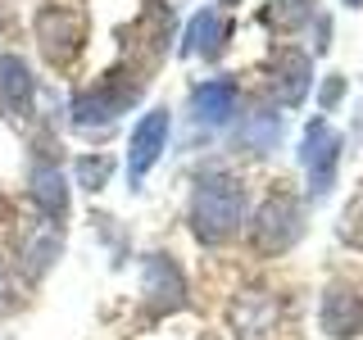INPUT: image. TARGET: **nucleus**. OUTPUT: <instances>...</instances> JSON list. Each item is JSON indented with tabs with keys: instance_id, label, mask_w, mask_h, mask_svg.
<instances>
[{
	"instance_id": "obj_1",
	"label": "nucleus",
	"mask_w": 363,
	"mask_h": 340,
	"mask_svg": "<svg viewBox=\"0 0 363 340\" xmlns=\"http://www.w3.org/2000/svg\"><path fill=\"white\" fill-rule=\"evenodd\" d=\"M250 196L241 186V177L232 173H204L191 191V232L200 245H227L241 236L245 227Z\"/></svg>"
},
{
	"instance_id": "obj_2",
	"label": "nucleus",
	"mask_w": 363,
	"mask_h": 340,
	"mask_svg": "<svg viewBox=\"0 0 363 340\" xmlns=\"http://www.w3.org/2000/svg\"><path fill=\"white\" fill-rule=\"evenodd\" d=\"M300 232H304L300 200H295L291 191H272V196L259 204L255 222H250V245L272 259V254H286V249L300 241Z\"/></svg>"
},
{
	"instance_id": "obj_3",
	"label": "nucleus",
	"mask_w": 363,
	"mask_h": 340,
	"mask_svg": "<svg viewBox=\"0 0 363 340\" xmlns=\"http://www.w3.org/2000/svg\"><path fill=\"white\" fill-rule=\"evenodd\" d=\"M136 96H141V82H132V77L123 73H105L91 91L73 100V123L82 132H96V128H109L118 113H128L136 105Z\"/></svg>"
},
{
	"instance_id": "obj_4",
	"label": "nucleus",
	"mask_w": 363,
	"mask_h": 340,
	"mask_svg": "<svg viewBox=\"0 0 363 340\" xmlns=\"http://www.w3.org/2000/svg\"><path fill=\"white\" fill-rule=\"evenodd\" d=\"M141 304L150 317H168L186 309V272L173 254H145L141 259Z\"/></svg>"
},
{
	"instance_id": "obj_5",
	"label": "nucleus",
	"mask_w": 363,
	"mask_h": 340,
	"mask_svg": "<svg viewBox=\"0 0 363 340\" xmlns=\"http://www.w3.org/2000/svg\"><path fill=\"white\" fill-rule=\"evenodd\" d=\"M340 132L332 128V123L318 113V118L304 128L300 136V164H304V173H309V196L313 200H323L327 191H332V181H336V164H340Z\"/></svg>"
},
{
	"instance_id": "obj_6",
	"label": "nucleus",
	"mask_w": 363,
	"mask_h": 340,
	"mask_svg": "<svg viewBox=\"0 0 363 340\" xmlns=\"http://www.w3.org/2000/svg\"><path fill=\"white\" fill-rule=\"evenodd\" d=\"M82 41H86L82 14H73V9H64V5H45L37 14V45L55 68L73 64L77 55H82Z\"/></svg>"
},
{
	"instance_id": "obj_7",
	"label": "nucleus",
	"mask_w": 363,
	"mask_h": 340,
	"mask_svg": "<svg viewBox=\"0 0 363 340\" xmlns=\"http://www.w3.org/2000/svg\"><path fill=\"white\" fill-rule=\"evenodd\" d=\"M227 317H232V332L241 340H272V332L281 322V300L268 286H245L236 290Z\"/></svg>"
},
{
	"instance_id": "obj_8",
	"label": "nucleus",
	"mask_w": 363,
	"mask_h": 340,
	"mask_svg": "<svg viewBox=\"0 0 363 340\" xmlns=\"http://www.w3.org/2000/svg\"><path fill=\"white\" fill-rule=\"evenodd\" d=\"M168 132H173V113H168L164 105L150 109V113H141V123L132 128V141H128V177H132V186H141L145 173L164 159Z\"/></svg>"
},
{
	"instance_id": "obj_9",
	"label": "nucleus",
	"mask_w": 363,
	"mask_h": 340,
	"mask_svg": "<svg viewBox=\"0 0 363 340\" xmlns=\"http://www.w3.org/2000/svg\"><path fill=\"white\" fill-rule=\"evenodd\" d=\"M318 327L327 340H354L363 336V295L350 281H332L318 304Z\"/></svg>"
},
{
	"instance_id": "obj_10",
	"label": "nucleus",
	"mask_w": 363,
	"mask_h": 340,
	"mask_svg": "<svg viewBox=\"0 0 363 340\" xmlns=\"http://www.w3.org/2000/svg\"><path fill=\"white\" fill-rule=\"evenodd\" d=\"M268 73H272V91H277L281 105H304V96L313 86V60L309 55L295 50V45H281V50H272Z\"/></svg>"
},
{
	"instance_id": "obj_11",
	"label": "nucleus",
	"mask_w": 363,
	"mask_h": 340,
	"mask_svg": "<svg viewBox=\"0 0 363 340\" xmlns=\"http://www.w3.org/2000/svg\"><path fill=\"white\" fill-rule=\"evenodd\" d=\"M28 196H32V204H37L50 222H64L68 218V177H64L60 164L37 159L32 173H28Z\"/></svg>"
},
{
	"instance_id": "obj_12",
	"label": "nucleus",
	"mask_w": 363,
	"mask_h": 340,
	"mask_svg": "<svg viewBox=\"0 0 363 340\" xmlns=\"http://www.w3.org/2000/svg\"><path fill=\"white\" fill-rule=\"evenodd\" d=\"M236 105H241V86L232 77H209L191 91V113H196L200 128H223L236 113Z\"/></svg>"
},
{
	"instance_id": "obj_13",
	"label": "nucleus",
	"mask_w": 363,
	"mask_h": 340,
	"mask_svg": "<svg viewBox=\"0 0 363 340\" xmlns=\"http://www.w3.org/2000/svg\"><path fill=\"white\" fill-rule=\"evenodd\" d=\"M227 37H232V23H227L223 9H200V14L186 23L182 55H196V60H218V55L227 50Z\"/></svg>"
},
{
	"instance_id": "obj_14",
	"label": "nucleus",
	"mask_w": 363,
	"mask_h": 340,
	"mask_svg": "<svg viewBox=\"0 0 363 340\" xmlns=\"http://www.w3.org/2000/svg\"><path fill=\"white\" fill-rule=\"evenodd\" d=\"M0 100L9 113H32L37 105V77L23 64V55H0Z\"/></svg>"
},
{
	"instance_id": "obj_15",
	"label": "nucleus",
	"mask_w": 363,
	"mask_h": 340,
	"mask_svg": "<svg viewBox=\"0 0 363 340\" xmlns=\"http://www.w3.org/2000/svg\"><path fill=\"white\" fill-rule=\"evenodd\" d=\"M277 136H281V113L255 109V113H245V118H241V145H245V150L264 154V150L277 145Z\"/></svg>"
},
{
	"instance_id": "obj_16",
	"label": "nucleus",
	"mask_w": 363,
	"mask_h": 340,
	"mask_svg": "<svg viewBox=\"0 0 363 340\" xmlns=\"http://www.w3.org/2000/svg\"><path fill=\"white\" fill-rule=\"evenodd\" d=\"M336 236H340V241H345L350 249H363V181L354 186V196L345 200V209H340Z\"/></svg>"
},
{
	"instance_id": "obj_17",
	"label": "nucleus",
	"mask_w": 363,
	"mask_h": 340,
	"mask_svg": "<svg viewBox=\"0 0 363 340\" xmlns=\"http://www.w3.org/2000/svg\"><path fill=\"white\" fill-rule=\"evenodd\" d=\"M313 5H318V0H272L268 23L277 32H291V28H300L304 18H313Z\"/></svg>"
},
{
	"instance_id": "obj_18",
	"label": "nucleus",
	"mask_w": 363,
	"mask_h": 340,
	"mask_svg": "<svg viewBox=\"0 0 363 340\" xmlns=\"http://www.w3.org/2000/svg\"><path fill=\"white\" fill-rule=\"evenodd\" d=\"M113 173V159L109 154H86V159H77V181H82L86 191H100L109 181Z\"/></svg>"
},
{
	"instance_id": "obj_19",
	"label": "nucleus",
	"mask_w": 363,
	"mask_h": 340,
	"mask_svg": "<svg viewBox=\"0 0 363 340\" xmlns=\"http://www.w3.org/2000/svg\"><path fill=\"white\" fill-rule=\"evenodd\" d=\"M340 96H345V77H340V73H332V77H327V86H323V96H318V105H323V113H332V109L340 105Z\"/></svg>"
},
{
	"instance_id": "obj_20",
	"label": "nucleus",
	"mask_w": 363,
	"mask_h": 340,
	"mask_svg": "<svg viewBox=\"0 0 363 340\" xmlns=\"http://www.w3.org/2000/svg\"><path fill=\"white\" fill-rule=\"evenodd\" d=\"M14 304H18V295H14V277H9V268L0 264V317L14 309Z\"/></svg>"
},
{
	"instance_id": "obj_21",
	"label": "nucleus",
	"mask_w": 363,
	"mask_h": 340,
	"mask_svg": "<svg viewBox=\"0 0 363 340\" xmlns=\"http://www.w3.org/2000/svg\"><path fill=\"white\" fill-rule=\"evenodd\" d=\"M345 5H350V9H363V0H345Z\"/></svg>"
},
{
	"instance_id": "obj_22",
	"label": "nucleus",
	"mask_w": 363,
	"mask_h": 340,
	"mask_svg": "<svg viewBox=\"0 0 363 340\" xmlns=\"http://www.w3.org/2000/svg\"><path fill=\"white\" fill-rule=\"evenodd\" d=\"M218 5H223V9H227V5H241V0H218Z\"/></svg>"
}]
</instances>
